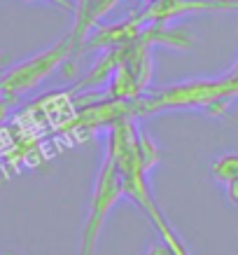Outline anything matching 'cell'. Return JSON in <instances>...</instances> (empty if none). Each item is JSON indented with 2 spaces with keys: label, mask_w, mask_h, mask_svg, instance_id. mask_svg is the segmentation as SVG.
Listing matches in <instances>:
<instances>
[{
  "label": "cell",
  "mask_w": 238,
  "mask_h": 255,
  "mask_svg": "<svg viewBox=\"0 0 238 255\" xmlns=\"http://www.w3.org/2000/svg\"><path fill=\"white\" fill-rule=\"evenodd\" d=\"M238 99V70H229L224 78L189 80L163 87L150 96L133 101L136 117L154 115L163 110H208L222 115L231 101Z\"/></svg>",
  "instance_id": "6da1fadb"
},
{
  "label": "cell",
  "mask_w": 238,
  "mask_h": 255,
  "mask_svg": "<svg viewBox=\"0 0 238 255\" xmlns=\"http://www.w3.org/2000/svg\"><path fill=\"white\" fill-rule=\"evenodd\" d=\"M70 56H73V42H70V35H66L52 47H47L38 54L23 59L21 63L12 66L9 70H5L0 75V96L7 99L9 103L21 99L23 94L33 92L42 80L49 78L59 66H63Z\"/></svg>",
  "instance_id": "7a4b0ae2"
},
{
  "label": "cell",
  "mask_w": 238,
  "mask_h": 255,
  "mask_svg": "<svg viewBox=\"0 0 238 255\" xmlns=\"http://www.w3.org/2000/svg\"><path fill=\"white\" fill-rule=\"evenodd\" d=\"M124 197V183L122 173L117 169V164L105 155L103 164L98 169L96 183H93V192L89 199V216H86L84 230H82V239H79V253L77 255H96V246H98L100 232L105 218L115 204Z\"/></svg>",
  "instance_id": "3957f363"
},
{
  "label": "cell",
  "mask_w": 238,
  "mask_h": 255,
  "mask_svg": "<svg viewBox=\"0 0 238 255\" xmlns=\"http://www.w3.org/2000/svg\"><path fill=\"white\" fill-rule=\"evenodd\" d=\"M143 26L145 23L140 21L138 16H131L126 21H117L110 23V26H98L93 33L86 35V40L82 42L79 49H115L119 45H126L131 40H136L143 33Z\"/></svg>",
  "instance_id": "277c9868"
},
{
  "label": "cell",
  "mask_w": 238,
  "mask_h": 255,
  "mask_svg": "<svg viewBox=\"0 0 238 255\" xmlns=\"http://www.w3.org/2000/svg\"><path fill=\"white\" fill-rule=\"evenodd\" d=\"M210 176L215 183L227 185L229 180H238V152H224L210 164Z\"/></svg>",
  "instance_id": "5b68a950"
},
{
  "label": "cell",
  "mask_w": 238,
  "mask_h": 255,
  "mask_svg": "<svg viewBox=\"0 0 238 255\" xmlns=\"http://www.w3.org/2000/svg\"><path fill=\"white\" fill-rule=\"evenodd\" d=\"M224 197H227V201H229L231 206L238 209V180H229L224 185Z\"/></svg>",
  "instance_id": "8992f818"
},
{
  "label": "cell",
  "mask_w": 238,
  "mask_h": 255,
  "mask_svg": "<svg viewBox=\"0 0 238 255\" xmlns=\"http://www.w3.org/2000/svg\"><path fill=\"white\" fill-rule=\"evenodd\" d=\"M147 255H175L173 253V248L163 241V244H159V241H154L152 246H150V251H147Z\"/></svg>",
  "instance_id": "52a82bcc"
},
{
  "label": "cell",
  "mask_w": 238,
  "mask_h": 255,
  "mask_svg": "<svg viewBox=\"0 0 238 255\" xmlns=\"http://www.w3.org/2000/svg\"><path fill=\"white\" fill-rule=\"evenodd\" d=\"M7 113H9V101L0 96V122H2V120L7 117Z\"/></svg>",
  "instance_id": "ba28073f"
},
{
  "label": "cell",
  "mask_w": 238,
  "mask_h": 255,
  "mask_svg": "<svg viewBox=\"0 0 238 255\" xmlns=\"http://www.w3.org/2000/svg\"><path fill=\"white\" fill-rule=\"evenodd\" d=\"M231 70H238V59H236V63H234V66H231Z\"/></svg>",
  "instance_id": "9c48e42d"
}]
</instances>
